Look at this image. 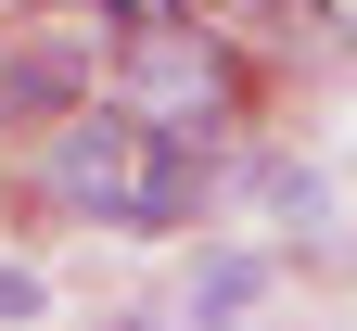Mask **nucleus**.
I'll return each mask as SVG.
<instances>
[{
    "mask_svg": "<svg viewBox=\"0 0 357 331\" xmlns=\"http://www.w3.org/2000/svg\"><path fill=\"white\" fill-rule=\"evenodd\" d=\"M255 204H268V217H294V229H319V217H332V192H319L306 166H255Z\"/></svg>",
    "mask_w": 357,
    "mask_h": 331,
    "instance_id": "423d86ee",
    "label": "nucleus"
},
{
    "mask_svg": "<svg viewBox=\"0 0 357 331\" xmlns=\"http://www.w3.org/2000/svg\"><path fill=\"white\" fill-rule=\"evenodd\" d=\"M102 89L153 140H243V115H255V52H243L230 26H204L192 0H141V26L115 38Z\"/></svg>",
    "mask_w": 357,
    "mask_h": 331,
    "instance_id": "f257e3e1",
    "label": "nucleus"
},
{
    "mask_svg": "<svg viewBox=\"0 0 357 331\" xmlns=\"http://www.w3.org/2000/svg\"><path fill=\"white\" fill-rule=\"evenodd\" d=\"M0 13H13V0H0Z\"/></svg>",
    "mask_w": 357,
    "mask_h": 331,
    "instance_id": "1a4fd4ad",
    "label": "nucleus"
},
{
    "mask_svg": "<svg viewBox=\"0 0 357 331\" xmlns=\"http://www.w3.org/2000/svg\"><path fill=\"white\" fill-rule=\"evenodd\" d=\"M0 26H26V38H52L64 64H89V77H102V64H115V38L141 26V0H13V13H0Z\"/></svg>",
    "mask_w": 357,
    "mask_h": 331,
    "instance_id": "20e7f679",
    "label": "nucleus"
},
{
    "mask_svg": "<svg viewBox=\"0 0 357 331\" xmlns=\"http://www.w3.org/2000/svg\"><path fill=\"white\" fill-rule=\"evenodd\" d=\"M38 318H52V280L26 255H0V331H38Z\"/></svg>",
    "mask_w": 357,
    "mask_h": 331,
    "instance_id": "0eeeda50",
    "label": "nucleus"
},
{
    "mask_svg": "<svg viewBox=\"0 0 357 331\" xmlns=\"http://www.w3.org/2000/svg\"><path fill=\"white\" fill-rule=\"evenodd\" d=\"M38 153V204L77 217V229H128V204H141V166H153V128L115 102V89H89L77 115H52L26 140Z\"/></svg>",
    "mask_w": 357,
    "mask_h": 331,
    "instance_id": "f03ea898",
    "label": "nucleus"
},
{
    "mask_svg": "<svg viewBox=\"0 0 357 331\" xmlns=\"http://www.w3.org/2000/svg\"><path fill=\"white\" fill-rule=\"evenodd\" d=\"M102 331H178V318H166V306H115Z\"/></svg>",
    "mask_w": 357,
    "mask_h": 331,
    "instance_id": "6e6552de",
    "label": "nucleus"
},
{
    "mask_svg": "<svg viewBox=\"0 0 357 331\" xmlns=\"http://www.w3.org/2000/svg\"><path fill=\"white\" fill-rule=\"evenodd\" d=\"M89 89H102L89 64H64L52 38H26V26H0V140H38L52 115H77Z\"/></svg>",
    "mask_w": 357,
    "mask_h": 331,
    "instance_id": "7ed1b4c3",
    "label": "nucleus"
},
{
    "mask_svg": "<svg viewBox=\"0 0 357 331\" xmlns=\"http://www.w3.org/2000/svg\"><path fill=\"white\" fill-rule=\"evenodd\" d=\"M255 306H268V255H243V243H217V255L192 268V293H178L166 318H178V331H243Z\"/></svg>",
    "mask_w": 357,
    "mask_h": 331,
    "instance_id": "39448f33",
    "label": "nucleus"
}]
</instances>
